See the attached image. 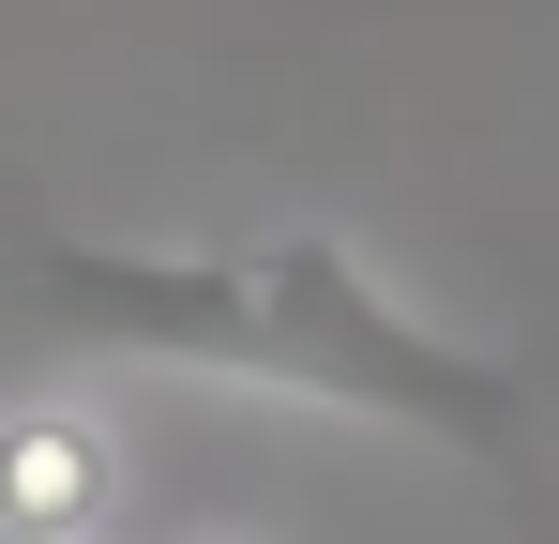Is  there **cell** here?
Listing matches in <instances>:
<instances>
[{
    "label": "cell",
    "instance_id": "obj_3",
    "mask_svg": "<svg viewBox=\"0 0 559 544\" xmlns=\"http://www.w3.org/2000/svg\"><path fill=\"white\" fill-rule=\"evenodd\" d=\"M0 544H15V530H0Z\"/></svg>",
    "mask_w": 559,
    "mask_h": 544
},
{
    "label": "cell",
    "instance_id": "obj_2",
    "mask_svg": "<svg viewBox=\"0 0 559 544\" xmlns=\"http://www.w3.org/2000/svg\"><path fill=\"white\" fill-rule=\"evenodd\" d=\"M121 499V439L92 409H0V530L15 544H92V515Z\"/></svg>",
    "mask_w": 559,
    "mask_h": 544
},
{
    "label": "cell",
    "instance_id": "obj_1",
    "mask_svg": "<svg viewBox=\"0 0 559 544\" xmlns=\"http://www.w3.org/2000/svg\"><path fill=\"white\" fill-rule=\"evenodd\" d=\"M15 287L61 348L92 363H167V378H242V393H302L348 424H408L439 453L514 469L530 439V378L499 348L439 333L348 227H273L258 258H152V243H76L31 227Z\"/></svg>",
    "mask_w": 559,
    "mask_h": 544
}]
</instances>
